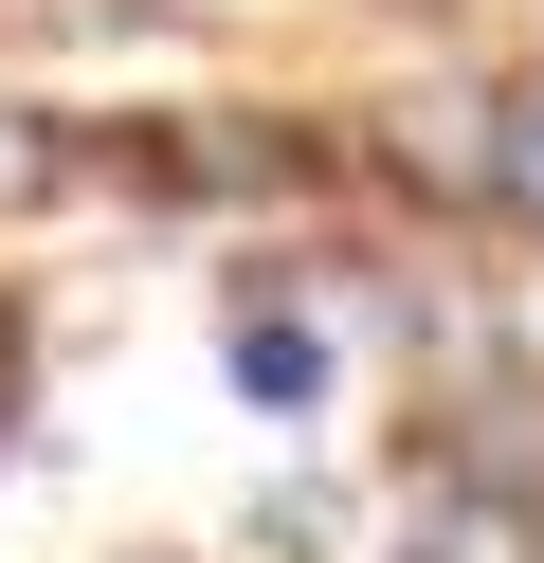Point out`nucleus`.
I'll use <instances>...</instances> for the list:
<instances>
[{
	"label": "nucleus",
	"mask_w": 544,
	"mask_h": 563,
	"mask_svg": "<svg viewBox=\"0 0 544 563\" xmlns=\"http://www.w3.org/2000/svg\"><path fill=\"white\" fill-rule=\"evenodd\" d=\"M508 164H526V183H544V91H526V146H508Z\"/></svg>",
	"instance_id": "obj_2"
},
{
	"label": "nucleus",
	"mask_w": 544,
	"mask_h": 563,
	"mask_svg": "<svg viewBox=\"0 0 544 563\" xmlns=\"http://www.w3.org/2000/svg\"><path fill=\"white\" fill-rule=\"evenodd\" d=\"M218 364H236V400H254V418H326V328H309L290 291H254L236 328H218Z\"/></svg>",
	"instance_id": "obj_1"
}]
</instances>
